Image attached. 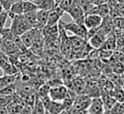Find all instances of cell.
I'll use <instances>...</instances> for the list:
<instances>
[{"instance_id":"obj_1","label":"cell","mask_w":124,"mask_h":114,"mask_svg":"<svg viewBox=\"0 0 124 114\" xmlns=\"http://www.w3.org/2000/svg\"><path fill=\"white\" fill-rule=\"evenodd\" d=\"M32 28L33 27L28 23L23 15H16L15 18L12 19V25L10 27V30L14 35L21 36Z\"/></svg>"},{"instance_id":"obj_2","label":"cell","mask_w":124,"mask_h":114,"mask_svg":"<svg viewBox=\"0 0 124 114\" xmlns=\"http://www.w3.org/2000/svg\"><path fill=\"white\" fill-rule=\"evenodd\" d=\"M63 26L66 31H70L75 36H78V37L87 40V28L85 27L84 23H79V22H76V21L63 22Z\"/></svg>"},{"instance_id":"obj_3","label":"cell","mask_w":124,"mask_h":114,"mask_svg":"<svg viewBox=\"0 0 124 114\" xmlns=\"http://www.w3.org/2000/svg\"><path fill=\"white\" fill-rule=\"evenodd\" d=\"M40 99L44 103V106H45V109H46V114H58V113L62 112L63 110H65L62 101L52 100V99L49 98V96L48 97L40 98Z\"/></svg>"},{"instance_id":"obj_4","label":"cell","mask_w":124,"mask_h":114,"mask_svg":"<svg viewBox=\"0 0 124 114\" xmlns=\"http://www.w3.org/2000/svg\"><path fill=\"white\" fill-rule=\"evenodd\" d=\"M68 94V89L63 85H56L54 87L49 88L48 95L49 98L56 101H63Z\"/></svg>"},{"instance_id":"obj_5","label":"cell","mask_w":124,"mask_h":114,"mask_svg":"<svg viewBox=\"0 0 124 114\" xmlns=\"http://www.w3.org/2000/svg\"><path fill=\"white\" fill-rule=\"evenodd\" d=\"M91 97L89 95H78L76 96L72 107L69 110H75V109H88L90 102H91Z\"/></svg>"},{"instance_id":"obj_6","label":"cell","mask_w":124,"mask_h":114,"mask_svg":"<svg viewBox=\"0 0 124 114\" xmlns=\"http://www.w3.org/2000/svg\"><path fill=\"white\" fill-rule=\"evenodd\" d=\"M103 21V18L100 17L99 15L95 14H86L84 16V20L83 23L87 29H92V28H98Z\"/></svg>"},{"instance_id":"obj_7","label":"cell","mask_w":124,"mask_h":114,"mask_svg":"<svg viewBox=\"0 0 124 114\" xmlns=\"http://www.w3.org/2000/svg\"><path fill=\"white\" fill-rule=\"evenodd\" d=\"M68 14L71 16V18L73 19V21H76V22H79V23H83V20H84V12L83 10L80 8V6L76 2H74L73 6L71 7V9L69 10Z\"/></svg>"},{"instance_id":"obj_8","label":"cell","mask_w":124,"mask_h":114,"mask_svg":"<svg viewBox=\"0 0 124 114\" xmlns=\"http://www.w3.org/2000/svg\"><path fill=\"white\" fill-rule=\"evenodd\" d=\"M63 14H64V11L59 6H55L54 8L50 9L48 11V19H47L46 25H55V24H58V22L61 19V17H62Z\"/></svg>"},{"instance_id":"obj_9","label":"cell","mask_w":124,"mask_h":114,"mask_svg":"<svg viewBox=\"0 0 124 114\" xmlns=\"http://www.w3.org/2000/svg\"><path fill=\"white\" fill-rule=\"evenodd\" d=\"M114 29H115V27H114V23H113V19L110 16L104 18L101 25L99 26L100 32H102L106 36H108L110 34H113Z\"/></svg>"},{"instance_id":"obj_10","label":"cell","mask_w":124,"mask_h":114,"mask_svg":"<svg viewBox=\"0 0 124 114\" xmlns=\"http://www.w3.org/2000/svg\"><path fill=\"white\" fill-rule=\"evenodd\" d=\"M39 31H41V30H39V29H37V28H32V29L28 30L27 32H25L24 34H22V35L20 36V39H21V41H22L23 46L26 47V48L31 47V46L33 45L34 40H35L37 34L39 33Z\"/></svg>"},{"instance_id":"obj_11","label":"cell","mask_w":124,"mask_h":114,"mask_svg":"<svg viewBox=\"0 0 124 114\" xmlns=\"http://www.w3.org/2000/svg\"><path fill=\"white\" fill-rule=\"evenodd\" d=\"M105 105L101 97H93L88 107V112L92 114H103Z\"/></svg>"},{"instance_id":"obj_12","label":"cell","mask_w":124,"mask_h":114,"mask_svg":"<svg viewBox=\"0 0 124 114\" xmlns=\"http://www.w3.org/2000/svg\"><path fill=\"white\" fill-rule=\"evenodd\" d=\"M106 38H107V36L105 34H103L102 32H100V30L98 29L97 33H95L93 36H91L88 39L89 45L91 46L92 49H96V50L101 49L103 44H104V42H105V40H106Z\"/></svg>"},{"instance_id":"obj_13","label":"cell","mask_w":124,"mask_h":114,"mask_svg":"<svg viewBox=\"0 0 124 114\" xmlns=\"http://www.w3.org/2000/svg\"><path fill=\"white\" fill-rule=\"evenodd\" d=\"M109 13H110L109 6L108 4H102V5H94L87 14L99 15L100 17H102L104 19V18L109 16Z\"/></svg>"},{"instance_id":"obj_14","label":"cell","mask_w":124,"mask_h":114,"mask_svg":"<svg viewBox=\"0 0 124 114\" xmlns=\"http://www.w3.org/2000/svg\"><path fill=\"white\" fill-rule=\"evenodd\" d=\"M48 19V11L46 10H38L37 12V26L36 28L39 30H43V28L46 25Z\"/></svg>"},{"instance_id":"obj_15","label":"cell","mask_w":124,"mask_h":114,"mask_svg":"<svg viewBox=\"0 0 124 114\" xmlns=\"http://www.w3.org/2000/svg\"><path fill=\"white\" fill-rule=\"evenodd\" d=\"M102 50H108V51H114L116 49V37L114 34H110L107 36L102 48Z\"/></svg>"},{"instance_id":"obj_16","label":"cell","mask_w":124,"mask_h":114,"mask_svg":"<svg viewBox=\"0 0 124 114\" xmlns=\"http://www.w3.org/2000/svg\"><path fill=\"white\" fill-rule=\"evenodd\" d=\"M34 3L38 7L39 10L49 11L50 9H52L56 6L55 5V0H35Z\"/></svg>"},{"instance_id":"obj_17","label":"cell","mask_w":124,"mask_h":114,"mask_svg":"<svg viewBox=\"0 0 124 114\" xmlns=\"http://www.w3.org/2000/svg\"><path fill=\"white\" fill-rule=\"evenodd\" d=\"M16 81V75H4L0 79V91L8 86H11Z\"/></svg>"},{"instance_id":"obj_18","label":"cell","mask_w":124,"mask_h":114,"mask_svg":"<svg viewBox=\"0 0 124 114\" xmlns=\"http://www.w3.org/2000/svg\"><path fill=\"white\" fill-rule=\"evenodd\" d=\"M69 39H70V42H71V46L72 47H74V48H78V49H79V48H82V47H84V45H86V40L85 39H82V38H80V37H78V36H71V37H69Z\"/></svg>"},{"instance_id":"obj_19","label":"cell","mask_w":124,"mask_h":114,"mask_svg":"<svg viewBox=\"0 0 124 114\" xmlns=\"http://www.w3.org/2000/svg\"><path fill=\"white\" fill-rule=\"evenodd\" d=\"M101 98H102V100L104 102L105 107H107V108H111L117 102L115 100V98L112 96L111 94H103V95H102Z\"/></svg>"},{"instance_id":"obj_20","label":"cell","mask_w":124,"mask_h":114,"mask_svg":"<svg viewBox=\"0 0 124 114\" xmlns=\"http://www.w3.org/2000/svg\"><path fill=\"white\" fill-rule=\"evenodd\" d=\"M37 11H33V12H30V13H26V14H23L25 19L28 21V23L33 27V28H36L37 26Z\"/></svg>"},{"instance_id":"obj_21","label":"cell","mask_w":124,"mask_h":114,"mask_svg":"<svg viewBox=\"0 0 124 114\" xmlns=\"http://www.w3.org/2000/svg\"><path fill=\"white\" fill-rule=\"evenodd\" d=\"M9 13L13 14V15H23V10H22V1H17L13 3L10 11H8Z\"/></svg>"},{"instance_id":"obj_22","label":"cell","mask_w":124,"mask_h":114,"mask_svg":"<svg viewBox=\"0 0 124 114\" xmlns=\"http://www.w3.org/2000/svg\"><path fill=\"white\" fill-rule=\"evenodd\" d=\"M22 10H23V14H26L33 11H37L39 9L32 1H22Z\"/></svg>"},{"instance_id":"obj_23","label":"cell","mask_w":124,"mask_h":114,"mask_svg":"<svg viewBox=\"0 0 124 114\" xmlns=\"http://www.w3.org/2000/svg\"><path fill=\"white\" fill-rule=\"evenodd\" d=\"M76 2L80 6V8L83 10V12H84L85 15H86V14L91 10V8L94 6L92 3H90V2L87 1V0H76Z\"/></svg>"},{"instance_id":"obj_24","label":"cell","mask_w":124,"mask_h":114,"mask_svg":"<svg viewBox=\"0 0 124 114\" xmlns=\"http://www.w3.org/2000/svg\"><path fill=\"white\" fill-rule=\"evenodd\" d=\"M75 0H62L60 3H59V7L64 11V13H68L69 10L71 9V7L73 6Z\"/></svg>"},{"instance_id":"obj_25","label":"cell","mask_w":124,"mask_h":114,"mask_svg":"<svg viewBox=\"0 0 124 114\" xmlns=\"http://www.w3.org/2000/svg\"><path fill=\"white\" fill-rule=\"evenodd\" d=\"M110 94L112 95V96L115 98V100L117 102L124 101V91H122L121 89H115Z\"/></svg>"},{"instance_id":"obj_26","label":"cell","mask_w":124,"mask_h":114,"mask_svg":"<svg viewBox=\"0 0 124 114\" xmlns=\"http://www.w3.org/2000/svg\"><path fill=\"white\" fill-rule=\"evenodd\" d=\"M13 0H0V4L2 5L3 7V10L4 11H10L12 5H13Z\"/></svg>"},{"instance_id":"obj_27","label":"cell","mask_w":124,"mask_h":114,"mask_svg":"<svg viewBox=\"0 0 124 114\" xmlns=\"http://www.w3.org/2000/svg\"><path fill=\"white\" fill-rule=\"evenodd\" d=\"M69 111L71 114H88V109H75Z\"/></svg>"},{"instance_id":"obj_28","label":"cell","mask_w":124,"mask_h":114,"mask_svg":"<svg viewBox=\"0 0 124 114\" xmlns=\"http://www.w3.org/2000/svg\"><path fill=\"white\" fill-rule=\"evenodd\" d=\"M109 0H95L94 5H102V4H108Z\"/></svg>"},{"instance_id":"obj_29","label":"cell","mask_w":124,"mask_h":114,"mask_svg":"<svg viewBox=\"0 0 124 114\" xmlns=\"http://www.w3.org/2000/svg\"><path fill=\"white\" fill-rule=\"evenodd\" d=\"M103 114H115L114 110L112 108H106L103 112Z\"/></svg>"},{"instance_id":"obj_30","label":"cell","mask_w":124,"mask_h":114,"mask_svg":"<svg viewBox=\"0 0 124 114\" xmlns=\"http://www.w3.org/2000/svg\"><path fill=\"white\" fill-rule=\"evenodd\" d=\"M58 114H71V113H70L69 110H63L62 112H60V113H58Z\"/></svg>"},{"instance_id":"obj_31","label":"cell","mask_w":124,"mask_h":114,"mask_svg":"<svg viewBox=\"0 0 124 114\" xmlns=\"http://www.w3.org/2000/svg\"><path fill=\"white\" fill-rule=\"evenodd\" d=\"M61 1H62V0H55V5H56V6H58V5H59V3H60Z\"/></svg>"},{"instance_id":"obj_32","label":"cell","mask_w":124,"mask_h":114,"mask_svg":"<svg viewBox=\"0 0 124 114\" xmlns=\"http://www.w3.org/2000/svg\"><path fill=\"white\" fill-rule=\"evenodd\" d=\"M3 11H4V10H3V7H2V5L0 4V14H1V13H2Z\"/></svg>"},{"instance_id":"obj_33","label":"cell","mask_w":124,"mask_h":114,"mask_svg":"<svg viewBox=\"0 0 124 114\" xmlns=\"http://www.w3.org/2000/svg\"><path fill=\"white\" fill-rule=\"evenodd\" d=\"M87 1H89V2H90V3H92L93 5L95 4V0H87Z\"/></svg>"},{"instance_id":"obj_34","label":"cell","mask_w":124,"mask_h":114,"mask_svg":"<svg viewBox=\"0 0 124 114\" xmlns=\"http://www.w3.org/2000/svg\"><path fill=\"white\" fill-rule=\"evenodd\" d=\"M25 1H32V2H34L35 0H25Z\"/></svg>"},{"instance_id":"obj_35","label":"cell","mask_w":124,"mask_h":114,"mask_svg":"<svg viewBox=\"0 0 124 114\" xmlns=\"http://www.w3.org/2000/svg\"><path fill=\"white\" fill-rule=\"evenodd\" d=\"M88 114H92V113H89V112H88Z\"/></svg>"}]
</instances>
